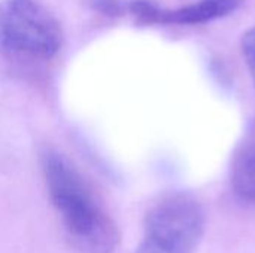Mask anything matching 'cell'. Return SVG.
<instances>
[{
	"label": "cell",
	"instance_id": "1",
	"mask_svg": "<svg viewBox=\"0 0 255 253\" xmlns=\"http://www.w3.org/2000/svg\"><path fill=\"white\" fill-rule=\"evenodd\" d=\"M49 200L78 253H115L120 231L79 171L58 152L42 155Z\"/></svg>",
	"mask_w": 255,
	"mask_h": 253
},
{
	"label": "cell",
	"instance_id": "2",
	"mask_svg": "<svg viewBox=\"0 0 255 253\" xmlns=\"http://www.w3.org/2000/svg\"><path fill=\"white\" fill-rule=\"evenodd\" d=\"M61 45L58 19L37 0H0V55L42 63L54 58Z\"/></svg>",
	"mask_w": 255,
	"mask_h": 253
},
{
	"label": "cell",
	"instance_id": "3",
	"mask_svg": "<svg viewBox=\"0 0 255 253\" xmlns=\"http://www.w3.org/2000/svg\"><path fill=\"white\" fill-rule=\"evenodd\" d=\"M205 228V209L196 197L167 194L148 210L136 253H196Z\"/></svg>",
	"mask_w": 255,
	"mask_h": 253
},
{
	"label": "cell",
	"instance_id": "4",
	"mask_svg": "<svg viewBox=\"0 0 255 253\" xmlns=\"http://www.w3.org/2000/svg\"><path fill=\"white\" fill-rule=\"evenodd\" d=\"M244 0H196L194 3L167 9L157 4L154 25H199L232 15Z\"/></svg>",
	"mask_w": 255,
	"mask_h": 253
},
{
	"label": "cell",
	"instance_id": "5",
	"mask_svg": "<svg viewBox=\"0 0 255 253\" xmlns=\"http://www.w3.org/2000/svg\"><path fill=\"white\" fill-rule=\"evenodd\" d=\"M230 183L239 200L255 206V119L247 127L233 152Z\"/></svg>",
	"mask_w": 255,
	"mask_h": 253
},
{
	"label": "cell",
	"instance_id": "6",
	"mask_svg": "<svg viewBox=\"0 0 255 253\" xmlns=\"http://www.w3.org/2000/svg\"><path fill=\"white\" fill-rule=\"evenodd\" d=\"M241 48L255 88V24L244 33L241 39Z\"/></svg>",
	"mask_w": 255,
	"mask_h": 253
}]
</instances>
